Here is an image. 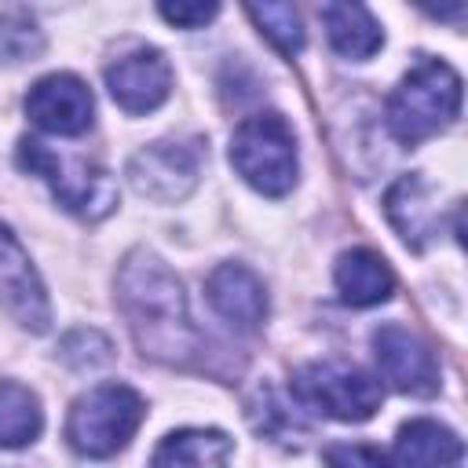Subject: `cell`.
Returning a JSON list of instances; mask_svg holds the SVG:
<instances>
[{"instance_id": "obj_1", "label": "cell", "mask_w": 468, "mask_h": 468, "mask_svg": "<svg viewBox=\"0 0 468 468\" xmlns=\"http://www.w3.org/2000/svg\"><path fill=\"white\" fill-rule=\"evenodd\" d=\"M117 303L143 355L165 366H190L201 351V333L190 322L179 278L146 249L124 256L117 271Z\"/></svg>"}, {"instance_id": "obj_2", "label": "cell", "mask_w": 468, "mask_h": 468, "mask_svg": "<svg viewBox=\"0 0 468 468\" xmlns=\"http://www.w3.org/2000/svg\"><path fill=\"white\" fill-rule=\"evenodd\" d=\"M457 113H461L457 69L442 58L424 55L410 66V73L391 91L384 117H388V132L399 143L417 146V143L431 139L435 132H442L446 124H453Z\"/></svg>"}, {"instance_id": "obj_3", "label": "cell", "mask_w": 468, "mask_h": 468, "mask_svg": "<svg viewBox=\"0 0 468 468\" xmlns=\"http://www.w3.org/2000/svg\"><path fill=\"white\" fill-rule=\"evenodd\" d=\"M234 172L267 197H282L296 183V135L274 110L245 117L230 135Z\"/></svg>"}, {"instance_id": "obj_4", "label": "cell", "mask_w": 468, "mask_h": 468, "mask_svg": "<svg viewBox=\"0 0 468 468\" xmlns=\"http://www.w3.org/2000/svg\"><path fill=\"white\" fill-rule=\"evenodd\" d=\"M18 165L33 176H40L51 194L62 201V208L77 212L80 219H102L117 205V183L106 168L84 161V157H62L40 139L18 143Z\"/></svg>"}, {"instance_id": "obj_5", "label": "cell", "mask_w": 468, "mask_h": 468, "mask_svg": "<svg viewBox=\"0 0 468 468\" xmlns=\"http://www.w3.org/2000/svg\"><path fill=\"white\" fill-rule=\"evenodd\" d=\"M143 399L128 384H99L80 395L66 420V439L84 457H110L143 424Z\"/></svg>"}, {"instance_id": "obj_6", "label": "cell", "mask_w": 468, "mask_h": 468, "mask_svg": "<svg viewBox=\"0 0 468 468\" xmlns=\"http://www.w3.org/2000/svg\"><path fill=\"white\" fill-rule=\"evenodd\" d=\"M292 391L303 406H311L333 420H344V424L369 420L380 410V384L369 373H362L358 366H347L336 358L300 366L292 377Z\"/></svg>"}, {"instance_id": "obj_7", "label": "cell", "mask_w": 468, "mask_h": 468, "mask_svg": "<svg viewBox=\"0 0 468 468\" xmlns=\"http://www.w3.org/2000/svg\"><path fill=\"white\" fill-rule=\"evenodd\" d=\"M201 176V146L197 143H150L128 161V179L143 197L154 201H183Z\"/></svg>"}, {"instance_id": "obj_8", "label": "cell", "mask_w": 468, "mask_h": 468, "mask_svg": "<svg viewBox=\"0 0 468 468\" xmlns=\"http://www.w3.org/2000/svg\"><path fill=\"white\" fill-rule=\"evenodd\" d=\"M373 355L384 380L402 395H435L439 391V362L431 347L406 325L388 322L373 333Z\"/></svg>"}, {"instance_id": "obj_9", "label": "cell", "mask_w": 468, "mask_h": 468, "mask_svg": "<svg viewBox=\"0 0 468 468\" xmlns=\"http://www.w3.org/2000/svg\"><path fill=\"white\" fill-rule=\"evenodd\" d=\"M26 113L51 135H80L95 121V99L73 73H48L26 91Z\"/></svg>"}, {"instance_id": "obj_10", "label": "cell", "mask_w": 468, "mask_h": 468, "mask_svg": "<svg viewBox=\"0 0 468 468\" xmlns=\"http://www.w3.org/2000/svg\"><path fill=\"white\" fill-rule=\"evenodd\" d=\"M0 300L15 314L18 325H26L33 333L48 329L51 307H48L44 282H40L29 252L18 245V238L11 234L7 223H0Z\"/></svg>"}, {"instance_id": "obj_11", "label": "cell", "mask_w": 468, "mask_h": 468, "mask_svg": "<svg viewBox=\"0 0 468 468\" xmlns=\"http://www.w3.org/2000/svg\"><path fill=\"white\" fill-rule=\"evenodd\" d=\"M106 88L124 113H150L172 91V66L157 48H139L106 66Z\"/></svg>"}, {"instance_id": "obj_12", "label": "cell", "mask_w": 468, "mask_h": 468, "mask_svg": "<svg viewBox=\"0 0 468 468\" xmlns=\"http://www.w3.org/2000/svg\"><path fill=\"white\" fill-rule=\"evenodd\" d=\"M208 303L238 329H260L267 318V289L245 263H219L208 274Z\"/></svg>"}, {"instance_id": "obj_13", "label": "cell", "mask_w": 468, "mask_h": 468, "mask_svg": "<svg viewBox=\"0 0 468 468\" xmlns=\"http://www.w3.org/2000/svg\"><path fill=\"white\" fill-rule=\"evenodd\" d=\"M384 212H388V219L395 223L399 238H402L410 249H424V245L439 234V205H435L431 186H428L420 176H402V179L388 190Z\"/></svg>"}, {"instance_id": "obj_14", "label": "cell", "mask_w": 468, "mask_h": 468, "mask_svg": "<svg viewBox=\"0 0 468 468\" xmlns=\"http://www.w3.org/2000/svg\"><path fill=\"white\" fill-rule=\"evenodd\" d=\"M336 289L351 307H377L395 292V274L380 252L347 249L336 260Z\"/></svg>"}, {"instance_id": "obj_15", "label": "cell", "mask_w": 468, "mask_h": 468, "mask_svg": "<svg viewBox=\"0 0 468 468\" xmlns=\"http://www.w3.org/2000/svg\"><path fill=\"white\" fill-rule=\"evenodd\" d=\"M395 457L402 468H453L461 461V439L446 424L417 417L399 428Z\"/></svg>"}, {"instance_id": "obj_16", "label": "cell", "mask_w": 468, "mask_h": 468, "mask_svg": "<svg viewBox=\"0 0 468 468\" xmlns=\"http://www.w3.org/2000/svg\"><path fill=\"white\" fill-rule=\"evenodd\" d=\"M234 442L216 428H183L157 442L150 468H227Z\"/></svg>"}, {"instance_id": "obj_17", "label": "cell", "mask_w": 468, "mask_h": 468, "mask_svg": "<svg viewBox=\"0 0 468 468\" xmlns=\"http://www.w3.org/2000/svg\"><path fill=\"white\" fill-rule=\"evenodd\" d=\"M322 22L329 33V44L344 55V58H369L380 51L384 33L377 26V18L362 7V4H325L322 7Z\"/></svg>"}, {"instance_id": "obj_18", "label": "cell", "mask_w": 468, "mask_h": 468, "mask_svg": "<svg viewBox=\"0 0 468 468\" xmlns=\"http://www.w3.org/2000/svg\"><path fill=\"white\" fill-rule=\"evenodd\" d=\"M44 428V410L40 399L18 384V380H0V446L18 450L29 446Z\"/></svg>"}, {"instance_id": "obj_19", "label": "cell", "mask_w": 468, "mask_h": 468, "mask_svg": "<svg viewBox=\"0 0 468 468\" xmlns=\"http://www.w3.org/2000/svg\"><path fill=\"white\" fill-rule=\"evenodd\" d=\"M249 18L260 26V33L285 55L303 48V26L292 4H249Z\"/></svg>"}, {"instance_id": "obj_20", "label": "cell", "mask_w": 468, "mask_h": 468, "mask_svg": "<svg viewBox=\"0 0 468 468\" xmlns=\"http://www.w3.org/2000/svg\"><path fill=\"white\" fill-rule=\"evenodd\" d=\"M249 413L256 420L260 431H267L271 439L285 442V435H300V424L292 417V410L282 406V399L271 391V388H256V399L249 402Z\"/></svg>"}, {"instance_id": "obj_21", "label": "cell", "mask_w": 468, "mask_h": 468, "mask_svg": "<svg viewBox=\"0 0 468 468\" xmlns=\"http://www.w3.org/2000/svg\"><path fill=\"white\" fill-rule=\"evenodd\" d=\"M325 468H391L388 453L366 442H336L325 450Z\"/></svg>"}, {"instance_id": "obj_22", "label": "cell", "mask_w": 468, "mask_h": 468, "mask_svg": "<svg viewBox=\"0 0 468 468\" xmlns=\"http://www.w3.org/2000/svg\"><path fill=\"white\" fill-rule=\"evenodd\" d=\"M157 11L165 22H172L179 29H197L219 15V4H161Z\"/></svg>"}]
</instances>
